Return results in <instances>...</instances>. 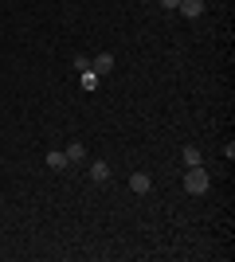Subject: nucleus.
<instances>
[{
	"label": "nucleus",
	"instance_id": "obj_12",
	"mask_svg": "<svg viewBox=\"0 0 235 262\" xmlns=\"http://www.w3.org/2000/svg\"><path fill=\"white\" fill-rule=\"evenodd\" d=\"M145 4H153V0H145Z\"/></svg>",
	"mask_w": 235,
	"mask_h": 262
},
{
	"label": "nucleus",
	"instance_id": "obj_3",
	"mask_svg": "<svg viewBox=\"0 0 235 262\" xmlns=\"http://www.w3.org/2000/svg\"><path fill=\"white\" fill-rule=\"evenodd\" d=\"M44 161H47V168H55V172H63V168L71 164L63 149H47V153H44Z\"/></svg>",
	"mask_w": 235,
	"mask_h": 262
},
{
	"label": "nucleus",
	"instance_id": "obj_7",
	"mask_svg": "<svg viewBox=\"0 0 235 262\" xmlns=\"http://www.w3.org/2000/svg\"><path fill=\"white\" fill-rule=\"evenodd\" d=\"M90 180L106 184V180H110V164H106V161H94V164H90Z\"/></svg>",
	"mask_w": 235,
	"mask_h": 262
},
{
	"label": "nucleus",
	"instance_id": "obj_4",
	"mask_svg": "<svg viewBox=\"0 0 235 262\" xmlns=\"http://www.w3.org/2000/svg\"><path fill=\"white\" fill-rule=\"evenodd\" d=\"M177 8H180L184 20H196V16H204V0H180Z\"/></svg>",
	"mask_w": 235,
	"mask_h": 262
},
{
	"label": "nucleus",
	"instance_id": "obj_2",
	"mask_svg": "<svg viewBox=\"0 0 235 262\" xmlns=\"http://www.w3.org/2000/svg\"><path fill=\"white\" fill-rule=\"evenodd\" d=\"M114 67H118V59H114L110 51H102V55H94V59H90V71H94L98 78H106V75L114 71Z\"/></svg>",
	"mask_w": 235,
	"mask_h": 262
},
{
	"label": "nucleus",
	"instance_id": "obj_10",
	"mask_svg": "<svg viewBox=\"0 0 235 262\" xmlns=\"http://www.w3.org/2000/svg\"><path fill=\"white\" fill-rule=\"evenodd\" d=\"M82 86L94 90V86H98V75H94V71H82Z\"/></svg>",
	"mask_w": 235,
	"mask_h": 262
},
{
	"label": "nucleus",
	"instance_id": "obj_8",
	"mask_svg": "<svg viewBox=\"0 0 235 262\" xmlns=\"http://www.w3.org/2000/svg\"><path fill=\"white\" fill-rule=\"evenodd\" d=\"M180 157H184V164H204V157H200V149H196V145H184V149H180Z\"/></svg>",
	"mask_w": 235,
	"mask_h": 262
},
{
	"label": "nucleus",
	"instance_id": "obj_6",
	"mask_svg": "<svg viewBox=\"0 0 235 262\" xmlns=\"http://www.w3.org/2000/svg\"><path fill=\"white\" fill-rule=\"evenodd\" d=\"M63 153H67V161H71V164H78V161H87V145H82V141H71Z\"/></svg>",
	"mask_w": 235,
	"mask_h": 262
},
{
	"label": "nucleus",
	"instance_id": "obj_9",
	"mask_svg": "<svg viewBox=\"0 0 235 262\" xmlns=\"http://www.w3.org/2000/svg\"><path fill=\"white\" fill-rule=\"evenodd\" d=\"M71 67L82 75V71H90V59H87V55H75V59H71Z\"/></svg>",
	"mask_w": 235,
	"mask_h": 262
},
{
	"label": "nucleus",
	"instance_id": "obj_5",
	"mask_svg": "<svg viewBox=\"0 0 235 262\" xmlns=\"http://www.w3.org/2000/svg\"><path fill=\"white\" fill-rule=\"evenodd\" d=\"M130 188H134L137 196H145V192H153V180H149V172H134V176H130Z\"/></svg>",
	"mask_w": 235,
	"mask_h": 262
},
{
	"label": "nucleus",
	"instance_id": "obj_11",
	"mask_svg": "<svg viewBox=\"0 0 235 262\" xmlns=\"http://www.w3.org/2000/svg\"><path fill=\"white\" fill-rule=\"evenodd\" d=\"M157 4H165V8H177L180 0H157Z\"/></svg>",
	"mask_w": 235,
	"mask_h": 262
},
{
	"label": "nucleus",
	"instance_id": "obj_1",
	"mask_svg": "<svg viewBox=\"0 0 235 262\" xmlns=\"http://www.w3.org/2000/svg\"><path fill=\"white\" fill-rule=\"evenodd\" d=\"M208 188H212V176H208V168H204V164H192L188 172H184V192H188V196H204Z\"/></svg>",
	"mask_w": 235,
	"mask_h": 262
}]
</instances>
